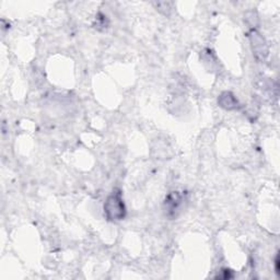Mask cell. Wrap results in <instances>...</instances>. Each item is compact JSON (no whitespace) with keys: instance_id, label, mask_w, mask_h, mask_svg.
<instances>
[{"instance_id":"cell-1","label":"cell","mask_w":280,"mask_h":280,"mask_svg":"<svg viewBox=\"0 0 280 280\" xmlns=\"http://www.w3.org/2000/svg\"><path fill=\"white\" fill-rule=\"evenodd\" d=\"M126 206L123 200L122 192L120 190H115L113 193L106 198L104 204V214L108 221H121L126 217Z\"/></svg>"},{"instance_id":"cell-2","label":"cell","mask_w":280,"mask_h":280,"mask_svg":"<svg viewBox=\"0 0 280 280\" xmlns=\"http://www.w3.org/2000/svg\"><path fill=\"white\" fill-rule=\"evenodd\" d=\"M185 201L186 198L184 194L180 192H172L169 194L164 201L165 216L170 219L178 218L179 214L184 209Z\"/></svg>"},{"instance_id":"cell-3","label":"cell","mask_w":280,"mask_h":280,"mask_svg":"<svg viewBox=\"0 0 280 280\" xmlns=\"http://www.w3.org/2000/svg\"><path fill=\"white\" fill-rule=\"evenodd\" d=\"M250 42L253 53L256 56V58L265 60L267 55H268V46H267V43L263 35L258 33L256 30L253 29L250 32Z\"/></svg>"},{"instance_id":"cell-4","label":"cell","mask_w":280,"mask_h":280,"mask_svg":"<svg viewBox=\"0 0 280 280\" xmlns=\"http://www.w3.org/2000/svg\"><path fill=\"white\" fill-rule=\"evenodd\" d=\"M218 104L220 107H222L228 110L238 109L240 107V103L238 99L230 91H225L218 97Z\"/></svg>"},{"instance_id":"cell-5","label":"cell","mask_w":280,"mask_h":280,"mask_svg":"<svg viewBox=\"0 0 280 280\" xmlns=\"http://www.w3.org/2000/svg\"><path fill=\"white\" fill-rule=\"evenodd\" d=\"M155 7H157V9L161 12V14L169 16L172 12L173 3H169V2L158 3V4H155Z\"/></svg>"},{"instance_id":"cell-6","label":"cell","mask_w":280,"mask_h":280,"mask_svg":"<svg viewBox=\"0 0 280 280\" xmlns=\"http://www.w3.org/2000/svg\"><path fill=\"white\" fill-rule=\"evenodd\" d=\"M95 27L94 28H96L97 30H101L100 28H103V29H106L107 28V25H108V23H107V20H106V17L104 16V15H102V14H100L99 16L96 17V19H95Z\"/></svg>"},{"instance_id":"cell-7","label":"cell","mask_w":280,"mask_h":280,"mask_svg":"<svg viewBox=\"0 0 280 280\" xmlns=\"http://www.w3.org/2000/svg\"><path fill=\"white\" fill-rule=\"evenodd\" d=\"M275 270L279 275V254H277L275 258Z\"/></svg>"}]
</instances>
